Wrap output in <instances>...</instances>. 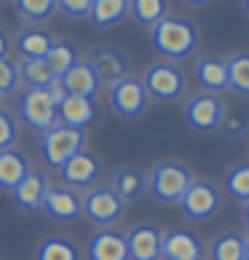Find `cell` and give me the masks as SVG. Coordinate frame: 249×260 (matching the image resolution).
Listing matches in <instances>:
<instances>
[{"label": "cell", "mask_w": 249, "mask_h": 260, "mask_svg": "<svg viewBox=\"0 0 249 260\" xmlns=\"http://www.w3.org/2000/svg\"><path fill=\"white\" fill-rule=\"evenodd\" d=\"M201 43L198 27L180 16H164L156 27H150V46L166 62H183L193 56Z\"/></svg>", "instance_id": "obj_1"}, {"label": "cell", "mask_w": 249, "mask_h": 260, "mask_svg": "<svg viewBox=\"0 0 249 260\" xmlns=\"http://www.w3.org/2000/svg\"><path fill=\"white\" fill-rule=\"evenodd\" d=\"M193 172L183 161H158L148 172V193L158 204H180L183 193L193 182Z\"/></svg>", "instance_id": "obj_2"}, {"label": "cell", "mask_w": 249, "mask_h": 260, "mask_svg": "<svg viewBox=\"0 0 249 260\" xmlns=\"http://www.w3.org/2000/svg\"><path fill=\"white\" fill-rule=\"evenodd\" d=\"M86 145V129H73L64 123H54V126L43 129L38 137V150H41L43 164L59 169L67 158H73L78 150Z\"/></svg>", "instance_id": "obj_3"}, {"label": "cell", "mask_w": 249, "mask_h": 260, "mask_svg": "<svg viewBox=\"0 0 249 260\" xmlns=\"http://www.w3.org/2000/svg\"><path fill=\"white\" fill-rule=\"evenodd\" d=\"M148 97L158 102H177L188 91V75L177 62H153L142 75Z\"/></svg>", "instance_id": "obj_4"}, {"label": "cell", "mask_w": 249, "mask_h": 260, "mask_svg": "<svg viewBox=\"0 0 249 260\" xmlns=\"http://www.w3.org/2000/svg\"><path fill=\"white\" fill-rule=\"evenodd\" d=\"M223 207V190L209 180H193L180 199V209L190 223H206Z\"/></svg>", "instance_id": "obj_5"}, {"label": "cell", "mask_w": 249, "mask_h": 260, "mask_svg": "<svg viewBox=\"0 0 249 260\" xmlns=\"http://www.w3.org/2000/svg\"><path fill=\"white\" fill-rule=\"evenodd\" d=\"M123 212H126V204L116 196L113 188H89L81 196V215L91 225L110 228L123 217Z\"/></svg>", "instance_id": "obj_6"}, {"label": "cell", "mask_w": 249, "mask_h": 260, "mask_svg": "<svg viewBox=\"0 0 249 260\" xmlns=\"http://www.w3.org/2000/svg\"><path fill=\"white\" fill-rule=\"evenodd\" d=\"M108 100H110V108L116 115L121 118H139L142 113L148 110V91L145 86H142V78H134V75H126V78H121L116 83L108 86Z\"/></svg>", "instance_id": "obj_7"}, {"label": "cell", "mask_w": 249, "mask_h": 260, "mask_svg": "<svg viewBox=\"0 0 249 260\" xmlns=\"http://www.w3.org/2000/svg\"><path fill=\"white\" fill-rule=\"evenodd\" d=\"M223 110H225V102L217 94L198 91V94H190L185 102V121L196 134H212L220 126Z\"/></svg>", "instance_id": "obj_8"}, {"label": "cell", "mask_w": 249, "mask_h": 260, "mask_svg": "<svg viewBox=\"0 0 249 260\" xmlns=\"http://www.w3.org/2000/svg\"><path fill=\"white\" fill-rule=\"evenodd\" d=\"M19 118L35 132H43V129L54 126V123H59L56 105L46 89H27L19 97Z\"/></svg>", "instance_id": "obj_9"}, {"label": "cell", "mask_w": 249, "mask_h": 260, "mask_svg": "<svg viewBox=\"0 0 249 260\" xmlns=\"http://www.w3.org/2000/svg\"><path fill=\"white\" fill-rule=\"evenodd\" d=\"M59 177L67 188H91L102 175V158L91 150H78L73 158H67L59 169Z\"/></svg>", "instance_id": "obj_10"}, {"label": "cell", "mask_w": 249, "mask_h": 260, "mask_svg": "<svg viewBox=\"0 0 249 260\" xmlns=\"http://www.w3.org/2000/svg\"><path fill=\"white\" fill-rule=\"evenodd\" d=\"M89 64L94 67L99 83H116L121 78H126L131 73V59L121 49H113V46H99L89 54Z\"/></svg>", "instance_id": "obj_11"}, {"label": "cell", "mask_w": 249, "mask_h": 260, "mask_svg": "<svg viewBox=\"0 0 249 260\" xmlns=\"http://www.w3.org/2000/svg\"><path fill=\"white\" fill-rule=\"evenodd\" d=\"M129 260H161V242H164V231L153 223L134 225L126 236Z\"/></svg>", "instance_id": "obj_12"}, {"label": "cell", "mask_w": 249, "mask_h": 260, "mask_svg": "<svg viewBox=\"0 0 249 260\" xmlns=\"http://www.w3.org/2000/svg\"><path fill=\"white\" fill-rule=\"evenodd\" d=\"M41 209L51 220H56V223H70V220H78L81 217V196L75 193V188L49 185Z\"/></svg>", "instance_id": "obj_13"}, {"label": "cell", "mask_w": 249, "mask_h": 260, "mask_svg": "<svg viewBox=\"0 0 249 260\" xmlns=\"http://www.w3.org/2000/svg\"><path fill=\"white\" fill-rule=\"evenodd\" d=\"M204 242L190 231H166L161 242V260H204Z\"/></svg>", "instance_id": "obj_14"}, {"label": "cell", "mask_w": 249, "mask_h": 260, "mask_svg": "<svg viewBox=\"0 0 249 260\" xmlns=\"http://www.w3.org/2000/svg\"><path fill=\"white\" fill-rule=\"evenodd\" d=\"M46 190H49V180H46V175H43V172L30 169V172H27V175L11 188V199H14V204H16L19 209L35 212V209H41L43 199H46Z\"/></svg>", "instance_id": "obj_15"}, {"label": "cell", "mask_w": 249, "mask_h": 260, "mask_svg": "<svg viewBox=\"0 0 249 260\" xmlns=\"http://www.w3.org/2000/svg\"><path fill=\"white\" fill-rule=\"evenodd\" d=\"M193 75H196V83L201 86V91L217 94V97L228 91V64L220 56H201V59H196Z\"/></svg>", "instance_id": "obj_16"}, {"label": "cell", "mask_w": 249, "mask_h": 260, "mask_svg": "<svg viewBox=\"0 0 249 260\" xmlns=\"http://www.w3.org/2000/svg\"><path fill=\"white\" fill-rule=\"evenodd\" d=\"M59 81H62V86L67 89V94H75V97L97 100V94L102 89V83L97 78V73H94V67L89 64V59H78Z\"/></svg>", "instance_id": "obj_17"}, {"label": "cell", "mask_w": 249, "mask_h": 260, "mask_svg": "<svg viewBox=\"0 0 249 260\" xmlns=\"http://www.w3.org/2000/svg\"><path fill=\"white\" fill-rule=\"evenodd\" d=\"M56 115H59V123H64V126L86 129L89 123H94V118H97V100L67 94V97L56 105Z\"/></svg>", "instance_id": "obj_18"}, {"label": "cell", "mask_w": 249, "mask_h": 260, "mask_svg": "<svg viewBox=\"0 0 249 260\" xmlns=\"http://www.w3.org/2000/svg\"><path fill=\"white\" fill-rule=\"evenodd\" d=\"M113 190L123 204H134L148 193V175L139 167H118L113 175Z\"/></svg>", "instance_id": "obj_19"}, {"label": "cell", "mask_w": 249, "mask_h": 260, "mask_svg": "<svg viewBox=\"0 0 249 260\" xmlns=\"http://www.w3.org/2000/svg\"><path fill=\"white\" fill-rule=\"evenodd\" d=\"M86 255H89V260H129L126 239L118 231H99L91 236Z\"/></svg>", "instance_id": "obj_20"}, {"label": "cell", "mask_w": 249, "mask_h": 260, "mask_svg": "<svg viewBox=\"0 0 249 260\" xmlns=\"http://www.w3.org/2000/svg\"><path fill=\"white\" fill-rule=\"evenodd\" d=\"M54 43L56 41L41 27H22L16 32V51L22 54V59H46Z\"/></svg>", "instance_id": "obj_21"}, {"label": "cell", "mask_w": 249, "mask_h": 260, "mask_svg": "<svg viewBox=\"0 0 249 260\" xmlns=\"http://www.w3.org/2000/svg\"><path fill=\"white\" fill-rule=\"evenodd\" d=\"M129 16V0H94L89 19L97 30H110Z\"/></svg>", "instance_id": "obj_22"}, {"label": "cell", "mask_w": 249, "mask_h": 260, "mask_svg": "<svg viewBox=\"0 0 249 260\" xmlns=\"http://www.w3.org/2000/svg\"><path fill=\"white\" fill-rule=\"evenodd\" d=\"M27 172H30V161L19 148L0 150V188L3 190H11Z\"/></svg>", "instance_id": "obj_23"}, {"label": "cell", "mask_w": 249, "mask_h": 260, "mask_svg": "<svg viewBox=\"0 0 249 260\" xmlns=\"http://www.w3.org/2000/svg\"><path fill=\"white\" fill-rule=\"evenodd\" d=\"M246 252V236L236 231H223L209 244V257L212 260H244Z\"/></svg>", "instance_id": "obj_24"}, {"label": "cell", "mask_w": 249, "mask_h": 260, "mask_svg": "<svg viewBox=\"0 0 249 260\" xmlns=\"http://www.w3.org/2000/svg\"><path fill=\"white\" fill-rule=\"evenodd\" d=\"M217 132L225 140H241L244 134H249V108H244V105H225Z\"/></svg>", "instance_id": "obj_25"}, {"label": "cell", "mask_w": 249, "mask_h": 260, "mask_svg": "<svg viewBox=\"0 0 249 260\" xmlns=\"http://www.w3.org/2000/svg\"><path fill=\"white\" fill-rule=\"evenodd\" d=\"M129 16L150 30L164 16H169V0H129Z\"/></svg>", "instance_id": "obj_26"}, {"label": "cell", "mask_w": 249, "mask_h": 260, "mask_svg": "<svg viewBox=\"0 0 249 260\" xmlns=\"http://www.w3.org/2000/svg\"><path fill=\"white\" fill-rule=\"evenodd\" d=\"M14 11L24 24L38 27L56 14V0H14Z\"/></svg>", "instance_id": "obj_27"}, {"label": "cell", "mask_w": 249, "mask_h": 260, "mask_svg": "<svg viewBox=\"0 0 249 260\" xmlns=\"http://www.w3.org/2000/svg\"><path fill=\"white\" fill-rule=\"evenodd\" d=\"M225 64H228V91L238 94V97H249V51L228 56Z\"/></svg>", "instance_id": "obj_28"}, {"label": "cell", "mask_w": 249, "mask_h": 260, "mask_svg": "<svg viewBox=\"0 0 249 260\" xmlns=\"http://www.w3.org/2000/svg\"><path fill=\"white\" fill-rule=\"evenodd\" d=\"M35 260H81V249L70 239L49 236L35 249Z\"/></svg>", "instance_id": "obj_29"}, {"label": "cell", "mask_w": 249, "mask_h": 260, "mask_svg": "<svg viewBox=\"0 0 249 260\" xmlns=\"http://www.w3.org/2000/svg\"><path fill=\"white\" fill-rule=\"evenodd\" d=\"M19 81L27 83V89H49L54 73L46 64V59H22L19 62Z\"/></svg>", "instance_id": "obj_30"}, {"label": "cell", "mask_w": 249, "mask_h": 260, "mask_svg": "<svg viewBox=\"0 0 249 260\" xmlns=\"http://www.w3.org/2000/svg\"><path fill=\"white\" fill-rule=\"evenodd\" d=\"M223 188H225L228 196L236 199V201H241V204L249 201V161L233 164V167L225 172Z\"/></svg>", "instance_id": "obj_31"}, {"label": "cell", "mask_w": 249, "mask_h": 260, "mask_svg": "<svg viewBox=\"0 0 249 260\" xmlns=\"http://www.w3.org/2000/svg\"><path fill=\"white\" fill-rule=\"evenodd\" d=\"M75 62H78V51H75V46H70V43H59V41H56L51 46V51L46 54V64L51 67L54 78H62V75L70 70Z\"/></svg>", "instance_id": "obj_32"}, {"label": "cell", "mask_w": 249, "mask_h": 260, "mask_svg": "<svg viewBox=\"0 0 249 260\" xmlns=\"http://www.w3.org/2000/svg\"><path fill=\"white\" fill-rule=\"evenodd\" d=\"M19 64L11 62L8 56L0 59V97H6V94H14L19 89Z\"/></svg>", "instance_id": "obj_33"}, {"label": "cell", "mask_w": 249, "mask_h": 260, "mask_svg": "<svg viewBox=\"0 0 249 260\" xmlns=\"http://www.w3.org/2000/svg\"><path fill=\"white\" fill-rule=\"evenodd\" d=\"M16 140H19V121H16V115L0 108V150L14 148Z\"/></svg>", "instance_id": "obj_34"}, {"label": "cell", "mask_w": 249, "mask_h": 260, "mask_svg": "<svg viewBox=\"0 0 249 260\" xmlns=\"http://www.w3.org/2000/svg\"><path fill=\"white\" fill-rule=\"evenodd\" d=\"M91 3L94 0H56V11L64 14L67 19H89L91 11Z\"/></svg>", "instance_id": "obj_35"}, {"label": "cell", "mask_w": 249, "mask_h": 260, "mask_svg": "<svg viewBox=\"0 0 249 260\" xmlns=\"http://www.w3.org/2000/svg\"><path fill=\"white\" fill-rule=\"evenodd\" d=\"M46 91H49V97L54 100V105H59V102L67 97V89L62 86V81H59V78H54V81L49 83V89H46Z\"/></svg>", "instance_id": "obj_36"}, {"label": "cell", "mask_w": 249, "mask_h": 260, "mask_svg": "<svg viewBox=\"0 0 249 260\" xmlns=\"http://www.w3.org/2000/svg\"><path fill=\"white\" fill-rule=\"evenodd\" d=\"M8 49H11V41H8V35L0 30V59H3V56H8Z\"/></svg>", "instance_id": "obj_37"}, {"label": "cell", "mask_w": 249, "mask_h": 260, "mask_svg": "<svg viewBox=\"0 0 249 260\" xmlns=\"http://www.w3.org/2000/svg\"><path fill=\"white\" fill-rule=\"evenodd\" d=\"M241 223L249 231V201H244V204H241Z\"/></svg>", "instance_id": "obj_38"}, {"label": "cell", "mask_w": 249, "mask_h": 260, "mask_svg": "<svg viewBox=\"0 0 249 260\" xmlns=\"http://www.w3.org/2000/svg\"><path fill=\"white\" fill-rule=\"evenodd\" d=\"M185 6H190V8H201V6H206L209 0H183Z\"/></svg>", "instance_id": "obj_39"}, {"label": "cell", "mask_w": 249, "mask_h": 260, "mask_svg": "<svg viewBox=\"0 0 249 260\" xmlns=\"http://www.w3.org/2000/svg\"><path fill=\"white\" fill-rule=\"evenodd\" d=\"M241 8H244V16L249 19V0H241Z\"/></svg>", "instance_id": "obj_40"}, {"label": "cell", "mask_w": 249, "mask_h": 260, "mask_svg": "<svg viewBox=\"0 0 249 260\" xmlns=\"http://www.w3.org/2000/svg\"><path fill=\"white\" fill-rule=\"evenodd\" d=\"M244 260H249V236H246V252H244Z\"/></svg>", "instance_id": "obj_41"}]
</instances>
